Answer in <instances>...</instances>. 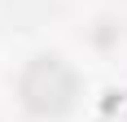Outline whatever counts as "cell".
Here are the masks:
<instances>
[{"label":"cell","mask_w":127,"mask_h":122,"mask_svg":"<svg viewBox=\"0 0 127 122\" xmlns=\"http://www.w3.org/2000/svg\"><path fill=\"white\" fill-rule=\"evenodd\" d=\"M18 92H22V105H26L31 113L57 118V113H66L70 105H75L79 79H75V70H70L62 57H35V61L22 70Z\"/></svg>","instance_id":"6da1fadb"}]
</instances>
